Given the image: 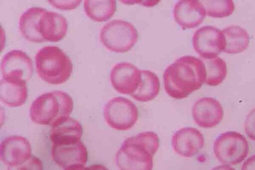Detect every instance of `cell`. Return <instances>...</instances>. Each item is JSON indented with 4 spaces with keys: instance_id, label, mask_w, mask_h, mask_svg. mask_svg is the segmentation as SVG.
I'll return each mask as SVG.
<instances>
[{
    "instance_id": "obj_19",
    "label": "cell",
    "mask_w": 255,
    "mask_h": 170,
    "mask_svg": "<svg viewBox=\"0 0 255 170\" xmlns=\"http://www.w3.org/2000/svg\"><path fill=\"white\" fill-rule=\"evenodd\" d=\"M45 11V9L40 7H31L20 15L19 29L21 35L26 40L34 43L45 41L37 28L39 20Z\"/></svg>"
},
{
    "instance_id": "obj_7",
    "label": "cell",
    "mask_w": 255,
    "mask_h": 170,
    "mask_svg": "<svg viewBox=\"0 0 255 170\" xmlns=\"http://www.w3.org/2000/svg\"><path fill=\"white\" fill-rule=\"evenodd\" d=\"M104 115L106 123L111 128L126 131L136 123L138 112L137 107L131 100L119 96L107 102L104 108Z\"/></svg>"
},
{
    "instance_id": "obj_17",
    "label": "cell",
    "mask_w": 255,
    "mask_h": 170,
    "mask_svg": "<svg viewBox=\"0 0 255 170\" xmlns=\"http://www.w3.org/2000/svg\"><path fill=\"white\" fill-rule=\"evenodd\" d=\"M26 82L22 80L2 78L0 83V99L10 107L22 105L27 97Z\"/></svg>"
},
{
    "instance_id": "obj_22",
    "label": "cell",
    "mask_w": 255,
    "mask_h": 170,
    "mask_svg": "<svg viewBox=\"0 0 255 170\" xmlns=\"http://www.w3.org/2000/svg\"><path fill=\"white\" fill-rule=\"evenodd\" d=\"M86 15L92 20L103 22L113 16L116 10L115 0H90L84 2Z\"/></svg>"
},
{
    "instance_id": "obj_2",
    "label": "cell",
    "mask_w": 255,
    "mask_h": 170,
    "mask_svg": "<svg viewBox=\"0 0 255 170\" xmlns=\"http://www.w3.org/2000/svg\"><path fill=\"white\" fill-rule=\"evenodd\" d=\"M159 145L158 135L152 131L129 137L116 153V164L120 170H152Z\"/></svg>"
},
{
    "instance_id": "obj_8",
    "label": "cell",
    "mask_w": 255,
    "mask_h": 170,
    "mask_svg": "<svg viewBox=\"0 0 255 170\" xmlns=\"http://www.w3.org/2000/svg\"><path fill=\"white\" fill-rule=\"evenodd\" d=\"M194 50L203 59H212L223 51L225 41L222 30L207 25L198 29L192 37Z\"/></svg>"
},
{
    "instance_id": "obj_15",
    "label": "cell",
    "mask_w": 255,
    "mask_h": 170,
    "mask_svg": "<svg viewBox=\"0 0 255 170\" xmlns=\"http://www.w3.org/2000/svg\"><path fill=\"white\" fill-rule=\"evenodd\" d=\"M206 15L205 8L200 0H181L174 6V18L183 29L197 27L202 22Z\"/></svg>"
},
{
    "instance_id": "obj_29",
    "label": "cell",
    "mask_w": 255,
    "mask_h": 170,
    "mask_svg": "<svg viewBox=\"0 0 255 170\" xmlns=\"http://www.w3.org/2000/svg\"><path fill=\"white\" fill-rule=\"evenodd\" d=\"M241 170H255V155L249 157L244 163Z\"/></svg>"
},
{
    "instance_id": "obj_3",
    "label": "cell",
    "mask_w": 255,
    "mask_h": 170,
    "mask_svg": "<svg viewBox=\"0 0 255 170\" xmlns=\"http://www.w3.org/2000/svg\"><path fill=\"white\" fill-rule=\"evenodd\" d=\"M73 108L72 97L64 91L55 90L43 93L33 101L29 117L35 124L53 126L69 117Z\"/></svg>"
},
{
    "instance_id": "obj_28",
    "label": "cell",
    "mask_w": 255,
    "mask_h": 170,
    "mask_svg": "<svg viewBox=\"0 0 255 170\" xmlns=\"http://www.w3.org/2000/svg\"><path fill=\"white\" fill-rule=\"evenodd\" d=\"M64 170H109L102 165H94L87 167L83 165H75L65 168Z\"/></svg>"
},
{
    "instance_id": "obj_4",
    "label": "cell",
    "mask_w": 255,
    "mask_h": 170,
    "mask_svg": "<svg viewBox=\"0 0 255 170\" xmlns=\"http://www.w3.org/2000/svg\"><path fill=\"white\" fill-rule=\"evenodd\" d=\"M35 58L39 77L48 84H63L71 75L73 70L71 60L57 46H48L41 48Z\"/></svg>"
},
{
    "instance_id": "obj_14",
    "label": "cell",
    "mask_w": 255,
    "mask_h": 170,
    "mask_svg": "<svg viewBox=\"0 0 255 170\" xmlns=\"http://www.w3.org/2000/svg\"><path fill=\"white\" fill-rule=\"evenodd\" d=\"M171 143L175 152L181 156L189 158L195 156L203 148L204 139L196 128L184 127L174 133Z\"/></svg>"
},
{
    "instance_id": "obj_20",
    "label": "cell",
    "mask_w": 255,
    "mask_h": 170,
    "mask_svg": "<svg viewBox=\"0 0 255 170\" xmlns=\"http://www.w3.org/2000/svg\"><path fill=\"white\" fill-rule=\"evenodd\" d=\"M225 45L223 52L237 54L245 51L248 47L250 37L244 28L236 25L227 27L223 30Z\"/></svg>"
},
{
    "instance_id": "obj_1",
    "label": "cell",
    "mask_w": 255,
    "mask_h": 170,
    "mask_svg": "<svg viewBox=\"0 0 255 170\" xmlns=\"http://www.w3.org/2000/svg\"><path fill=\"white\" fill-rule=\"evenodd\" d=\"M205 79L206 68L202 60L191 55L184 56L165 69L164 87L170 96L183 99L201 88Z\"/></svg>"
},
{
    "instance_id": "obj_13",
    "label": "cell",
    "mask_w": 255,
    "mask_h": 170,
    "mask_svg": "<svg viewBox=\"0 0 255 170\" xmlns=\"http://www.w3.org/2000/svg\"><path fill=\"white\" fill-rule=\"evenodd\" d=\"M28 140L20 136L12 135L4 139L0 145L1 161L8 167L19 165L31 156Z\"/></svg>"
},
{
    "instance_id": "obj_21",
    "label": "cell",
    "mask_w": 255,
    "mask_h": 170,
    "mask_svg": "<svg viewBox=\"0 0 255 170\" xmlns=\"http://www.w3.org/2000/svg\"><path fill=\"white\" fill-rule=\"evenodd\" d=\"M141 80L136 91L131 95L135 100L147 102L153 99L160 90V82L157 75L149 70H141Z\"/></svg>"
},
{
    "instance_id": "obj_18",
    "label": "cell",
    "mask_w": 255,
    "mask_h": 170,
    "mask_svg": "<svg viewBox=\"0 0 255 170\" xmlns=\"http://www.w3.org/2000/svg\"><path fill=\"white\" fill-rule=\"evenodd\" d=\"M83 128L77 120L66 117L52 126L50 138L52 144L65 143L80 141Z\"/></svg>"
},
{
    "instance_id": "obj_23",
    "label": "cell",
    "mask_w": 255,
    "mask_h": 170,
    "mask_svg": "<svg viewBox=\"0 0 255 170\" xmlns=\"http://www.w3.org/2000/svg\"><path fill=\"white\" fill-rule=\"evenodd\" d=\"M206 68L205 84L210 86H217L225 79L227 65L221 58L217 57L212 59H201Z\"/></svg>"
},
{
    "instance_id": "obj_9",
    "label": "cell",
    "mask_w": 255,
    "mask_h": 170,
    "mask_svg": "<svg viewBox=\"0 0 255 170\" xmlns=\"http://www.w3.org/2000/svg\"><path fill=\"white\" fill-rule=\"evenodd\" d=\"M110 79L113 87L118 92L131 95L140 85L141 70L131 63L120 62L113 66Z\"/></svg>"
},
{
    "instance_id": "obj_5",
    "label": "cell",
    "mask_w": 255,
    "mask_h": 170,
    "mask_svg": "<svg viewBox=\"0 0 255 170\" xmlns=\"http://www.w3.org/2000/svg\"><path fill=\"white\" fill-rule=\"evenodd\" d=\"M100 39L107 49L116 53H125L137 42L138 33L131 23L122 19H114L102 27Z\"/></svg>"
},
{
    "instance_id": "obj_12",
    "label": "cell",
    "mask_w": 255,
    "mask_h": 170,
    "mask_svg": "<svg viewBox=\"0 0 255 170\" xmlns=\"http://www.w3.org/2000/svg\"><path fill=\"white\" fill-rule=\"evenodd\" d=\"M51 154L54 162L64 168L75 165H85L88 160L87 149L80 140L52 144Z\"/></svg>"
},
{
    "instance_id": "obj_26",
    "label": "cell",
    "mask_w": 255,
    "mask_h": 170,
    "mask_svg": "<svg viewBox=\"0 0 255 170\" xmlns=\"http://www.w3.org/2000/svg\"><path fill=\"white\" fill-rule=\"evenodd\" d=\"M245 130L248 137L255 141V108L250 112L246 117Z\"/></svg>"
},
{
    "instance_id": "obj_11",
    "label": "cell",
    "mask_w": 255,
    "mask_h": 170,
    "mask_svg": "<svg viewBox=\"0 0 255 170\" xmlns=\"http://www.w3.org/2000/svg\"><path fill=\"white\" fill-rule=\"evenodd\" d=\"M192 114L195 122L200 127L210 128L218 125L224 116L221 103L215 98L204 97L193 104Z\"/></svg>"
},
{
    "instance_id": "obj_16",
    "label": "cell",
    "mask_w": 255,
    "mask_h": 170,
    "mask_svg": "<svg viewBox=\"0 0 255 170\" xmlns=\"http://www.w3.org/2000/svg\"><path fill=\"white\" fill-rule=\"evenodd\" d=\"M67 21L58 13L46 11L41 16L37 26L38 30L45 41L58 42L62 40L67 31Z\"/></svg>"
},
{
    "instance_id": "obj_10",
    "label": "cell",
    "mask_w": 255,
    "mask_h": 170,
    "mask_svg": "<svg viewBox=\"0 0 255 170\" xmlns=\"http://www.w3.org/2000/svg\"><path fill=\"white\" fill-rule=\"evenodd\" d=\"M0 69L3 78L28 81L31 77L33 65L31 58L24 52L12 50L2 59Z\"/></svg>"
},
{
    "instance_id": "obj_30",
    "label": "cell",
    "mask_w": 255,
    "mask_h": 170,
    "mask_svg": "<svg viewBox=\"0 0 255 170\" xmlns=\"http://www.w3.org/2000/svg\"><path fill=\"white\" fill-rule=\"evenodd\" d=\"M211 170H235L233 168L228 165L218 166Z\"/></svg>"
},
{
    "instance_id": "obj_6",
    "label": "cell",
    "mask_w": 255,
    "mask_h": 170,
    "mask_svg": "<svg viewBox=\"0 0 255 170\" xmlns=\"http://www.w3.org/2000/svg\"><path fill=\"white\" fill-rule=\"evenodd\" d=\"M214 155L223 164L230 165L241 163L247 156L248 142L246 137L236 131H227L220 134L213 145Z\"/></svg>"
},
{
    "instance_id": "obj_25",
    "label": "cell",
    "mask_w": 255,
    "mask_h": 170,
    "mask_svg": "<svg viewBox=\"0 0 255 170\" xmlns=\"http://www.w3.org/2000/svg\"><path fill=\"white\" fill-rule=\"evenodd\" d=\"M7 170H43V164L38 158L31 156L23 163L14 167H8Z\"/></svg>"
},
{
    "instance_id": "obj_27",
    "label": "cell",
    "mask_w": 255,
    "mask_h": 170,
    "mask_svg": "<svg viewBox=\"0 0 255 170\" xmlns=\"http://www.w3.org/2000/svg\"><path fill=\"white\" fill-rule=\"evenodd\" d=\"M50 4L54 7L61 9H73L76 8L81 2V0H48Z\"/></svg>"
},
{
    "instance_id": "obj_24",
    "label": "cell",
    "mask_w": 255,
    "mask_h": 170,
    "mask_svg": "<svg viewBox=\"0 0 255 170\" xmlns=\"http://www.w3.org/2000/svg\"><path fill=\"white\" fill-rule=\"evenodd\" d=\"M206 14L211 17L222 18L232 14L235 9L233 0H201Z\"/></svg>"
}]
</instances>
